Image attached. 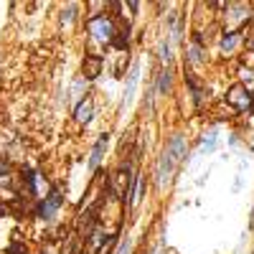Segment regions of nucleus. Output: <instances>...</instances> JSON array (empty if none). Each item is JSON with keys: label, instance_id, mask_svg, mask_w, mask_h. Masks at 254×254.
Here are the masks:
<instances>
[{"label": "nucleus", "instance_id": "8", "mask_svg": "<svg viewBox=\"0 0 254 254\" xmlns=\"http://www.w3.org/2000/svg\"><path fill=\"white\" fill-rule=\"evenodd\" d=\"M165 150H168V153H171V155H173V158L181 163V160L186 158V153H188V147H186V140H183L181 135H176L171 142H168V147H165Z\"/></svg>", "mask_w": 254, "mask_h": 254}, {"label": "nucleus", "instance_id": "17", "mask_svg": "<svg viewBox=\"0 0 254 254\" xmlns=\"http://www.w3.org/2000/svg\"><path fill=\"white\" fill-rule=\"evenodd\" d=\"M8 254H26V249H23V247H20V244H13Z\"/></svg>", "mask_w": 254, "mask_h": 254}, {"label": "nucleus", "instance_id": "18", "mask_svg": "<svg viewBox=\"0 0 254 254\" xmlns=\"http://www.w3.org/2000/svg\"><path fill=\"white\" fill-rule=\"evenodd\" d=\"M0 173H3V176L8 173V160L5 158H0Z\"/></svg>", "mask_w": 254, "mask_h": 254}, {"label": "nucleus", "instance_id": "11", "mask_svg": "<svg viewBox=\"0 0 254 254\" xmlns=\"http://www.w3.org/2000/svg\"><path fill=\"white\" fill-rule=\"evenodd\" d=\"M142 193H145V178H142V176H137V178H135V190H132V206H137V203H140Z\"/></svg>", "mask_w": 254, "mask_h": 254}, {"label": "nucleus", "instance_id": "5", "mask_svg": "<svg viewBox=\"0 0 254 254\" xmlns=\"http://www.w3.org/2000/svg\"><path fill=\"white\" fill-rule=\"evenodd\" d=\"M104 247H107V234L102 229H92L87 234V249H84V254H102Z\"/></svg>", "mask_w": 254, "mask_h": 254}, {"label": "nucleus", "instance_id": "1", "mask_svg": "<svg viewBox=\"0 0 254 254\" xmlns=\"http://www.w3.org/2000/svg\"><path fill=\"white\" fill-rule=\"evenodd\" d=\"M89 31H92V36H94L97 41H102V44H112L115 36H117L115 23H112L107 15H97V18H92V20H89Z\"/></svg>", "mask_w": 254, "mask_h": 254}, {"label": "nucleus", "instance_id": "13", "mask_svg": "<svg viewBox=\"0 0 254 254\" xmlns=\"http://www.w3.org/2000/svg\"><path fill=\"white\" fill-rule=\"evenodd\" d=\"M211 150H216V132H208L201 142V153H211Z\"/></svg>", "mask_w": 254, "mask_h": 254}, {"label": "nucleus", "instance_id": "3", "mask_svg": "<svg viewBox=\"0 0 254 254\" xmlns=\"http://www.w3.org/2000/svg\"><path fill=\"white\" fill-rule=\"evenodd\" d=\"M176 158L171 155V153H163L160 155V163H158V171H155V178H158V186H165L168 181H171V176H173V168H176Z\"/></svg>", "mask_w": 254, "mask_h": 254}, {"label": "nucleus", "instance_id": "15", "mask_svg": "<svg viewBox=\"0 0 254 254\" xmlns=\"http://www.w3.org/2000/svg\"><path fill=\"white\" fill-rule=\"evenodd\" d=\"M201 54H203V51H201L198 44L190 46V49H188V61H190V64H201Z\"/></svg>", "mask_w": 254, "mask_h": 254}, {"label": "nucleus", "instance_id": "2", "mask_svg": "<svg viewBox=\"0 0 254 254\" xmlns=\"http://www.w3.org/2000/svg\"><path fill=\"white\" fill-rule=\"evenodd\" d=\"M61 203H64V198H61V193L59 190H51V193L38 203V208H36V214H38V219H44V221H49V219H54V214L61 208Z\"/></svg>", "mask_w": 254, "mask_h": 254}, {"label": "nucleus", "instance_id": "10", "mask_svg": "<svg viewBox=\"0 0 254 254\" xmlns=\"http://www.w3.org/2000/svg\"><path fill=\"white\" fill-rule=\"evenodd\" d=\"M137 74H140V69H137V66H132L130 79H127V87H125V102H130V99H132V94H135V87H137Z\"/></svg>", "mask_w": 254, "mask_h": 254}, {"label": "nucleus", "instance_id": "9", "mask_svg": "<svg viewBox=\"0 0 254 254\" xmlns=\"http://www.w3.org/2000/svg\"><path fill=\"white\" fill-rule=\"evenodd\" d=\"M74 115H76V120H79V122H89V120H92V115H94V104H92L89 99L79 102V104H76V112H74Z\"/></svg>", "mask_w": 254, "mask_h": 254}, {"label": "nucleus", "instance_id": "4", "mask_svg": "<svg viewBox=\"0 0 254 254\" xmlns=\"http://www.w3.org/2000/svg\"><path fill=\"white\" fill-rule=\"evenodd\" d=\"M226 99H229L231 104H234V107H237L239 112L249 110V104H252V97H249V92H247V87H244V84H234V87L229 89Z\"/></svg>", "mask_w": 254, "mask_h": 254}, {"label": "nucleus", "instance_id": "12", "mask_svg": "<svg viewBox=\"0 0 254 254\" xmlns=\"http://www.w3.org/2000/svg\"><path fill=\"white\" fill-rule=\"evenodd\" d=\"M237 41H239L237 33H226V36L221 38V51H234V49H237Z\"/></svg>", "mask_w": 254, "mask_h": 254}, {"label": "nucleus", "instance_id": "7", "mask_svg": "<svg viewBox=\"0 0 254 254\" xmlns=\"http://www.w3.org/2000/svg\"><path fill=\"white\" fill-rule=\"evenodd\" d=\"M102 56H87L84 59V79H97L99 76V71H102Z\"/></svg>", "mask_w": 254, "mask_h": 254}, {"label": "nucleus", "instance_id": "16", "mask_svg": "<svg viewBox=\"0 0 254 254\" xmlns=\"http://www.w3.org/2000/svg\"><path fill=\"white\" fill-rule=\"evenodd\" d=\"M130 249H132V244H130V239H125V242L120 244V252H117V254H130Z\"/></svg>", "mask_w": 254, "mask_h": 254}, {"label": "nucleus", "instance_id": "6", "mask_svg": "<svg viewBox=\"0 0 254 254\" xmlns=\"http://www.w3.org/2000/svg\"><path fill=\"white\" fill-rule=\"evenodd\" d=\"M107 142H110V135H107V132L99 135V140H97V145H94V150H92V158H89V171H97V165L102 163L104 150H107Z\"/></svg>", "mask_w": 254, "mask_h": 254}, {"label": "nucleus", "instance_id": "14", "mask_svg": "<svg viewBox=\"0 0 254 254\" xmlns=\"http://www.w3.org/2000/svg\"><path fill=\"white\" fill-rule=\"evenodd\" d=\"M168 89H171V71H163L160 74V84H158V92L165 94Z\"/></svg>", "mask_w": 254, "mask_h": 254}]
</instances>
